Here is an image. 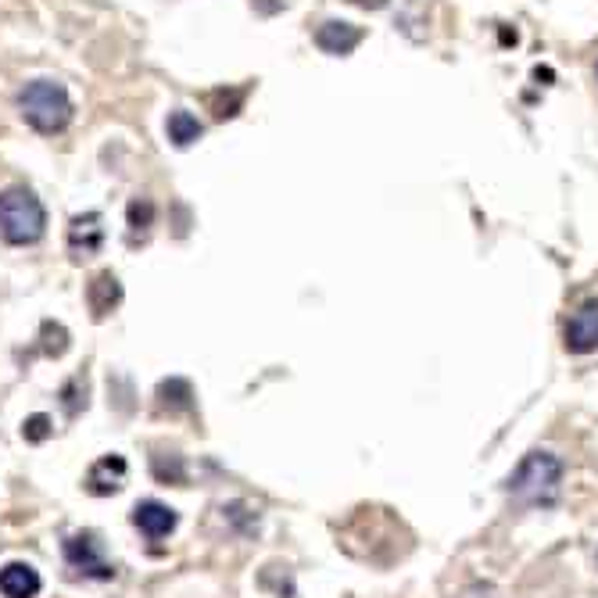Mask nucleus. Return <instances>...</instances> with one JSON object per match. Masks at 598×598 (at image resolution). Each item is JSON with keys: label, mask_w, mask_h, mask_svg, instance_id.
I'll return each instance as SVG.
<instances>
[{"label": "nucleus", "mask_w": 598, "mask_h": 598, "mask_svg": "<svg viewBox=\"0 0 598 598\" xmlns=\"http://www.w3.org/2000/svg\"><path fill=\"white\" fill-rule=\"evenodd\" d=\"M18 112L36 133H61L72 122V101L69 90L54 79H33L18 90Z\"/></svg>", "instance_id": "nucleus-1"}, {"label": "nucleus", "mask_w": 598, "mask_h": 598, "mask_svg": "<svg viewBox=\"0 0 598 598\" xmlns=\"http://www.w3.org/2000/svg\"><path fill=\"white\" fill-rule=\"evenodd\" d=\"M47 230V212H43L40 197L26 187L0 190V237L8 244H36Z\"/></svg>", "instance_id": "nucleus-2"}, {"label": "nucleus", "mask_w": 598, "mask_h": 598, "mask_svg": "<svg viewBox=\"0 0 598 598\" xmlns=\"http://www.w3.org/2000/svg\"><path fill=\"white\" fill-rule=\"evenodd\" d=\"M563 484V462L552 452H530L509 477V491L523 505H552Z\"/></svg>", "instance_id": "nucleus-3"}, {"label": "nucleus", "mask_w": 598, "mask_h": 598, "mask_svg": "<svg viewBox=\"0 0 598 598\" xmlns=\"http://www.w3.org/2000/svg\"><path fill=\"white\" fill-rule=\"evenodd\" d=\"M65 556H69L72 570L86 573V577H97V581H108V577L115 573V566L101 556V548H97L94 534H76V538H69V545H65Z\"/></svg>", "instance_id": "nucleus-4"}, {"label": "nucleus", "mask_w": 598, "mask_h": 598, "mask_svg": "<svg viewBox=\"0 0 598 598\" xmlns=\"http://www.w3.org/2000/svg\"><path fill=\"white\" fill-rule=\"evenodd\" d=\"M566 348L573 355H588V351L598 348V298L584 301L573 319L566 323Z\"/></svg>", "instance_id": "nucleus-5"}, {"label": "nucleus", "mask_w": 598, "mask_h": 598, "mask_svg": "<svg viewBox=\"0 0 598 598\" xmlns=\"http://www.w3.org/2000/svg\"><path fill=\"white\" fill-rule=\"evenodd\" d=\"M133 523H137L151 541H158V538H169L172 530H176V523H180V516H176V509H169V505L162 502H140L137 509H133Z\"/></svg>", "instance_id": "nucleus-6"}, {"label": "nucleus", "mask_w": 598, "mask_h": 598, "mask_svg": "<svg viewBox=\"0 0 598 598\" xmlns=\"http://www.w3.org/2000/svg\"><path fill=\"white\" fill-rule=\"evenodd\" d=\"M69 244L72 251H76V258H90L101 251L104 244V226H101V215L97 212H86V215H76L69 226Z\"/></svg>", "instance_id": "nucleus-7"}, {"label": "nucleus", "mask_w": 598, "mask_h": 598, "mask_svg": "<svg viewBox=\"0 0 598 598\" xmlns=\"http://www.w3.org/2000/svg\"><path fill=\"white\" fill-rule=\"evenodd\" d=\"M362 36L366 33H362L359 26H351V22H323V26L316 29V43L326 54H337V58L355 51L362 43Z\"/></svg>", "instance_id": "nucleus-8"}, {"label": "nucleus", "mask_w": 598, "mask_h": 598, "mask_svg": "<svg viewBox=\"0 0 598 598\" xmlns=\"http://www.w3.org/2000/svg\"><path fill=\"white\" fill-rule=\"evenodd\" d=\"M40 584V573L26 563H8L0 570V595L4 598H36Z\"/></svg>", "instance_id": "nucleus-9"}, {"label": "nucleus", "mask_w": 598, "mask_h": 598, "mask_svg": "<svg viewBox=\"0 0 598 598\" xmlns=\"http://www.w3.org/2000/svg\"><path fill=\"white\" fill-rule=\"evenodd\" d=\"M126 484V459L122 455H104L101 462H94V470L86 473V487L94 495H115Z\"/></svg>", "instance_id": "nucleus-10"}, {"label": "nucleus", "mask_w": 598, "mask_h": 598, "mask_svg": "<svg viewBox=\"0 0 598 598\" xmlns=\"http://www.w3.org/2000/svg\"><path fill=\"white\" fill-rule=\"evenodd\" d=\"M86 301H90V312H94L97 319L108 316V312H112V308L122 301L119 276H115V273H97L94 280H90V287H86Z\"/></svg>", "instance_id": "nucleus-11"}, {"label": "nucleus", "mask_w": 598, "mask_h": 598, "mask_svg": "<svg viewBox=\"0 0 598 598\" xmlns=\"http://www.w3.org/2000/svg\"><path fill=\"white\" fill-rule=\"evenodd\" d=\"M165 133H169V140L176 147H190L194 140H201V133H205V126H201V119L190 112H172L169 122H165Z\"/></svg>", "instance_id": "nucleus-12"}, {"label": "nucleus", "mask_w": 598, "mask_h": 598, "mask_svg": "<svg viewBox=\"0 0 598 598\" xmlns=\"http://www.w3.org/2000/svg\"><path fill=\"white\" fill-rule=\"evenodd\" d=\"M61 405L69 416H79V409H86V380L83 376H72L69 384L61 387Z\"/></svg>", "instance_id": "nucleus-13"}, {"label": "nucleus", "mask_w": 598, "mask_h": 598, "mask_svg": "<svg viewBox=\"0 0 598 598\" xmlns=\"http://www.w3.org/2000/svg\"><path fill=\"white\" fill-rule=\"evenodd\" d=\"M126 215H129V226H133V230H147V226L154 223V205L147 201V197H137V201H129Z\"/></svg>", "instance_id": "nucleus-14"}, {"label": "nucleus", "mask_w": 598, "mask_h": 598, "mask_svg": "<svg viewBox=\"0 0 598 598\" xmlns=\"http://www.w3.org/2000/svg\"><path fill=\"white\" fill-rule=\"evenodd\" d=\"M51 419L47 416H29L26 423H22V437H26V441H33V445H40V441H47V437H51Z\"/></svg>", "instance_id": "nucleus-15"}, {"label": "nucleus", "mask_w": 598, "mask_h": 598, "mask_svg": "<svg viewBox=\"0 0 598 598\" xmlns=\"http://www.w3.org/2000/svg\"><path fill=\"white\" fill-rule=\"evenodd\" d=\"M154 473H158V477H162V480H176V484H180V480H183V462H180V455H172V459H169V466H165V462L162 459H154Z\"/></svg>", "instance_id": "nucleus-16"}]
</instances>
